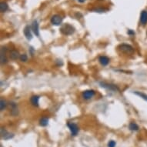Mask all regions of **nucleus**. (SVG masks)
Listing matches in <instances>:
<instances>
[{"mask_svg": "<svg viewBox=\"0 0 147 147\" xmlns=\"http://www.w3.org/2000/svg\"><path fill=\"white\" fill-rule=\"evenodd\" d=\"M1 136H2V138L4 139H9L13 137L12 134L9 133V132L6 131L5 129L3 128L1 129Z\"/></svg>", "mask_w": 147, "mask_h": 147, "instance_id": "nucleus-9", "label": "nucleus"}, {"mask_svg": "<svg viewBox=\"0 0 147 147\" xmlns=\"http://www.w3.org/2000/svg\"><path fill=\"white\" fill-rule=\"evenodd\" d=\"M31 30H32V28H31L30 26H26L24 28V30H23V32H24L25 36H26V38L28 40H31L32 39Z\"/></svg>", "mask_w": 147, "mask_h": 147, "instance_id": "nucleus-7", "label": "nucleus"}, {"mask_svg": "<svg viewBox=\"0 0 147 147\" xmlns=\"http://www.w3.org/2000/svg\"><path fill=\"white\" fill-rule=\"evenodd\" d=\"M39 124L42 126H46L49 124V119L47 117H43L39 121Z\"/></svg>", "mask_w": 147, "mask_h": 147, "instance_id": "nucleus-18", "label": "nucleus"}, {"mask_svg": "<svg viewBox=\"0 0 147 147\" xmlns=\"http://www.w3.org/2000/svg\"><path fill=\"white\" fill-rule=\"evenodd\" d=\"M9 6L8 4L6 3H4V2H2L1 4H0V10L2 12H5L6 11L8 10Z\"/></svg>", "mask_w": 147, "mask_h": 147, "instance_id": "nucleus-17", "label": "nucleus"}, {"mask_svg": "<svg viewBox=\"0 0 147 147\" xmlns=\"http://www.w3.org/2000/svg\"><path fill=\"white\" fill-rule=\"evenodd\" d=\"M6 48L2 47L1 49V63L4 64L7 62V58H6Z\"/></svg>", "mask_w": 147, "mask_h": 147, "instance_id": "nucleus-11", "label": "nucleus"}, {"mask_svg": "<svg viewBox=\"0 0 147 147\" xmlns=\"http://www.w3.org/2000/svg\"><path fill=\"white\" fill-rule=\"evenodd\" d=\"M19 59L22 62H26L28 60V56H27L26 54H22V55H20Z\"/></svg>", "mask_w": 147, "mask_h": 147, "instance_id": "nucleus-21", "label": "nucleus"}, {"mask_svg": "<svg viewBox=\"0 0 147 147\" xmlns=\"http://www.w3.org/2000/svg\"><path fill=\"white\" fill-rule=\"evenodd\" d=\"M75 28L69 23H66L60 28V32L66 35H72L75 32Z\"/></svg>", "mask_w": 147, "mask_h": 147, "instance_id": "nucleus-1", "label": "nucleus"}, {"mask_svg": "<svg viewBox=\"0 0 147 147\" xmlns=\"http://www.w3.org/2000/svg\"><path fill=\"white\" fill-rule=\"evenodd\" d=\"M39 96H32L30 99V102L32 106H39Z\"/></svg>", "mask_w": 147, "mask_h": 147, "instance_id": "nucleus-13", "label": "nucleus"}, {"mask_svg": "<svg viewBox=\"0 0 147 147\" xmlns=\"http://www.w3.org/2000/svg\"><path fill=\"white\" fill-rule=\"evenodd\" d=\"M129 129L132 131H138L139 127L136 123H130L129 125Z\"/></svg>", "mask_w": 147, "mask_h": 147, "instance_id": "nucleus-16", "label": "nucleus"}, {"mask_svg": "<svg viewBox=\"0 0 147 147\" xmlns=\"http://www.w3.org/2000/svg\"><path fill=\"white\" fill-rule=\"evenodd\" d=\"M96 95V93L93 89H88V90H85L84 92H83V98L86 100H88V99H90L92 98H93L94 96Z\"/></svg>", "mask_w": 147, "mask_h": 147, "instance_id": "nucleus-5", "label": "nucleus"}, {"mask_svg": "<svg viewBox=\"0 0 147 147\" xmlns=\"http://www.w3.org/2000/svg\"><path fill=\"white\" fill-rule=\"evenodd\" d=\"M146 34H147V32H146Z\"/></svg>", "mask_w": 147, "mask_h": 147, "instance_id": "nucleus-24", "label": "nucleus"}, {"mask_svg": "<svg viewBox=\"0 0 147 147\" xmlns=\"http://www.w3.org/2000/svg\"><path fill=\"white\" fill-rule=\"evenodd\" d=\"M100 85H101L102 87L106 89H109L110 91H119V88L117 86L114 85V84H109V83H100Z\"/></svg>", "mask_w": 147, "mask_h": 147, "instance_id": "nucleus-6", "label": "nucleus"}, {"mask_svg": "<svg viewBox=\"0 0 147 147\" xmlns=\"http://www.w3.org/2000/svg\"><path fill=\"white\" fill-rule=\"evenodd\" d=\"M118 48L119 49V50L122 51L123 52H125L126 54H133L134 52V48L129 44L123 43L120 44Z\"/></svg>", "mask_w": 147, "mask_h": 147, "instance_id": "nucleus-2", "label": "nucleus"}, {"mask_svg": "<svg viewBox=\"0 0 147 147\" xmlns=\"http://www.w3.org/2000/svg\"><path fill=\"white\" fill-rule=\"evenodd\" d=\"M62 19H63V18H62L60 15L56 14V15H54V16H52V18H51L50 19V22L51 23L52 25H54V26H59V25L62 23Z\"/></svg>", "mask_w": 147, "mask_h": 147, "instance_id": "nucleus-3", "label": "nucleus"}, {"mask_svg": "<svg viewBox=\"0 0 147 147\" xmlns=\"http://www.w3.org/2000/svg\"><path fill=\"white\" fill-rule=\"evenodd\" d=\"M10 106L12 108V111H11V113H12V116H16L18 114V108H17V104L16 103H14V102H12L10 103Z\"/></svg>", "mask_w": 147, "mask_h": 147, "instance_id": "nucleus-14", "label": "nucleus"}, {"mask_svg": "<svg viewBox=\"0 0 147 147\" xmlns=\"http://www.w3.org/2000/svg\"><path fill=\"white\" fill-rule=\"evenodd\" d=\"M134 93L136 94V96H138L140 97V98H142V99H143L144 100L147 101L146 94H145V93H142V92H139V91H135L134 92Z\"/></svg>", "mask_w": 147, "mask_h": 147, "instance_id": "nucleus-19", "label": "nucleus"}, {"mask_svg": "<svg viewBox=\"0 0 147 147\" xmlns=\"http://www.w3.org/2000/svg\"><path fill=\"white\" fill-rule=\"evenodd\" d=\"M67 126L70 129L72 136H75L78 134V133H79V127H78L77 125L74 123H67Z\"/></svg>", "mask_w": 147, "mask_h": 147, "instance_id": "nucleus-4", "label": "nucleus"}, {"mask_svg": "<svg viewBox=\"0 0 147 147\" xmlns=\"http://www.w3.org/2000/svg\"><path fill=\"white\" fill-rule=\"evenodd\" d=\"M116 143L113 140H110V142H108V147H116Z\"/></svg>", "mask_w": 147, "mask_h": 147, "instance_id": "nucleus-22", "label": "nucleus"}, {"mask_svg": "<svg viewBox=\"0 0 147 147\" xmlns=\"http://www.w3.org/2000/svg\"><path fill=\"white\" fill-rule=\"evenodd\" d=\"M127 33H128L129 35H135V32H134L133 30H129L128 32H127Z\"/></svg>", "mask_w": 147, "mask_h": 147, "instance_id": "nucleus-23", "label": "nucleus"}, {"mask_svg": "<svg viewBox=\"0 0 147 147\" xmlns=\"http://www.w3.org/2000/svg\"><path fill=\"white\" fill-rule=\"evenodd\" d=\"M147 23V11L143 10L141 12L140 16V24L142 26H145Z\"/></svg>", "mask_w": 147, "mask_h": 147, "instance_id": "nucleus-10", "label": "nucleus"}, {"mask_svg": "<svg viewBox=\"0 0 147 147\" xmlns=\"http://www.w3.org/2000/svg\"><path fill=\"white\" fill-rule=\"evenodd\" d=\"M32 30L33 33L35 34L36 36H39V23L36 20H34L32 23Z\"/></svg>", "mask_w": 147, "mask_h": 147, "instance_id": "nucleus-8", "label": "nucleus"}, {"mask_svg": "<svg viewBox=\"0 0 147 147\" xmlns=\"http://www.w3.org/2000/svg\"><path fill=\"white\" fill-rule=\"evenodd\" d=\"M19 57H20V56H19L18 51L12 50L10 52V58L12 60H16V59H19Z\"/></svg>", "mask_w": 147, "mask_h": 147, "instance_id": "nucleus-15", "label": "nucleus"}, {"mask_svg": "<svg viewBox=\"0 0 147 147\" xmlns=\"http://www.w3.org/2000/svg\"><path fill=\"white\" fill-rule=\"evenodd\" d=\"M6 106H7V102L5 100L1 99V101H0V110H1V111H3L5 110Z\"/></svg>", "mask_w": 147, "mask_h": 147, "instance_id": "nucleus-20", "label": "nucleus"}, {"mask_svg": "<svg viewBox=\"0 0 147 147\" xmlns=\"http://www.w3.org/2000/svg\"><path fill=\"white\" fill-rule=\"evenodd\" d=\"M99 61L100 62V64L103 66H106L107 65L110 63V59L107 57V56H102L99 58Z\"/></svg>", "mask_w": 147, "mask_h": 147, "instance_id": "nucleus-12", "label": "nucleus"}]
</instances>
